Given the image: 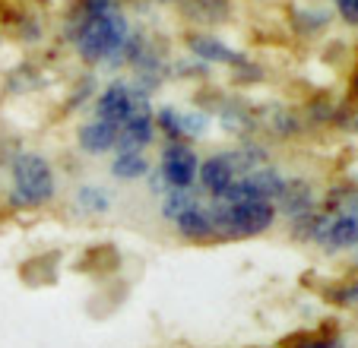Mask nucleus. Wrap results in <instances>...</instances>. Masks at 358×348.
<instances>
[{"label": "nucleus", "instance_id": "2eb2a0df", "mask_svg": "<svg viewBox=\"0 0 358 348\" xmlns=\"http://www.w3.org/2000/svg\"><path fill=\"white\" fill-rule=\"evenodd\" d=\"M200 200V196L194 194V187H171L162 194V219L165 222H175L178 215L184 212L187 206H194V203Z\"/></svg>", "mask_w": 358, "mask_h": 348}, {"label": "nucleus", "instance_id": "412c9836", "mask_svg": "<svg viewBox=\"0 0 358 348\" xmlns=\"http://www.w3.org/2000/svg\"><path fill=\"white\" fill-rule=\"evenodd\" d=\"M343 212H349V215H352V219H355V222H358V194H355V196H352V200H349V203H345V209H343Z\"/></svg>", "mask_w": 358, "mask_h": 348}, {"label": "nucleus", "instance_id": "1a4fd4ad", "mask_svg": "<svg viewBox=\"0 0 358 348\" xmlns=\"http://www.w3.org/2000/svg\"><path fill=\"white\" fill-rule=\"evenodd\" d=\"M76 143H80V149H83V152H89V155L115 152V146H117V124L105 121V117H95V121H89V124H83V127H80Z\"/></svg>", "mask_w": 358, "mask_h": 348}, {"label": "nucleus", "instance_id": "20e7f679", "mask_svg": "<svg viewBox=\"0 0 358 348\" xmlns=\"http://www.w3.org/2000/svg\"><path fill=\"white\" fill-rule=\"evenodd\" d=\"M140 114H152V101H149V89L130 86V82H111L99 92L95 99V117H105L111 124H127Z\"/></svg>", "mask_w": 358, "mask_h": 348}, {"label": "nucleus", "instance_id": "0eeeda50", "mask_svg": "<svg viewBox=\"0 0 358 348\" xmlns=\"http://www.w3.org/2000/svg\"><path fill=\"white\" fill-rule=\"evenodd\" d=\"M238 177L235 165H231L229 152H219V155H210L206 161H200V171H196V181H200V190L210 200H219L225 190L231 187V181Z\"/></svg>", "mask_w": 358, "mask_h": 348}, {"label": "nucleus", "instance_id": "4468645a", "mask_svg": "<svg viewBox=\"0 0 358 348\" xmlns=\"http://www.w3.org/2000/svg\"><path fill=\"white\" fill-rule=\"evenodd\" d=\"M73 200H76V206L89 215H101L111 209V196L105 194V187H99V184H83V187H76Z\"/></svg>", "mask_w": 358, "mask_h": 348}, {"label": "nucleus", "instance_id": "9b49d317", "mask_svg": "<svg viewBox=\"0 0 358 348\" xmlns=\"http://www.w3.org/2000/svg\"><path fill=\"white\" fill-rule=\"evenodd\" d=\"M311 209H314L311 184H304V181H289V177H285L282 194L276 196V212H282L285 219H298V215L311 212Z\"/></svg>", "mask_w": 358, "mask_h": 348}, {"label": "nucleus", "instance_id": "f257e3e1", "mask_svg": "<svg viewBox=\"0 0 358 348\" xmlns=\"http://www.w3.org/2000/svg\"><path fill=\"white\" fill-rule=\"evenodd\" d=\"M67 38L76 45V51L86 64L117 61L130 38V22L117 7H108L99 16H89V20L67 26Z\"/></svg>", "mask_w": 358, "mask_h": 348}, {"label": "nucleus", "instance_id": "a211bd4d", "mask_svg": "<svg viewBox=\"0 0 358 348\" xmlns=\"http://www.w3.org/2000/svg\"><path fill=\"white\" fill-rule=\"evenodd\" d=\"M292 348H343V339L339 335H314V339H304Z\"/></svg>", "mask_w": 358, "mask_h": 348}, {"label": "nucleus", "instance_id": "7ed1b4c3", "mask_svg": "<svg viewBox=\"0 0 358 348\" xmlns=\"http://www.w3.org/2000/svg\"><path fill=\"white\" fill-rule=\"evenodd\" d=\"M10 171H13V203L16 206L35 209V206L51 203V196H55V190H57V181H55V171H51L45 155H38V152L16 155Z\"/></svg>", "mask_w": 358, "mask_h": 348}, {"label": "nucleus", "instance_id": "aec40b11", "mask_svg": "<svg viewBox=\"0 0 358 348\" xmlns=\"http://www.w3.org/2000/svg\"><path fill=\"white\" fill-rule=\"evenodd\" d=\"M339 301H345V304H358V282H355V285L345 288L343 295H339Z\"/></svg>", "mask_w": 358, "mask_h": 348}, {"label": "nucleus", "instance_id": "6e6552de", "mask_svg": "<svg viewBox=\"0 0 358 348\" xmlns=\"http://www.w3.org/2000/svg\"><path fill=\"white\" fill-rule=\"evenodd\" d=\"M171 225L178 228V235L187 238V241H213L216 238V228H213V215H210V203L196 200L194 206H187L178 215Z\"/></svg>", "mask_w": 358, "mask_h": 348}, {"label": "nucleus", "instance_id": "f03ea898", "mask_svg": "<svg viewBox=\"0 0 358 348\" xmlns=\"http://www.w3.org/2000/svg\"><path fill=\"white\" fill-rule=\"evenodd\" d=\"M210 215L219 241H244L266 235L279 212L270 200H210Z\"/></svg>", "mask_w": 358, "mask_h": 348}, {"label": "nucleus", "instance_id": "f8f14e48", "mask_svg": "<svg viewBox=\"0 0 358 348\" xmlns=\"http://www.w3.org/2000/svg\"><path fill=\"white\" fill-rule=\"evenodd\" d=\"M190 51H194L196 61H210V64H244V57L238 51H231L229 45H222L219 38H213V35H190L187 38Z\"/></svg>", "mask_w": 358, "mask_h": 348}, {"label": "nucleus", "instance_id": "39448f33", "mask_svg": "<svg viewBox=\"0 0 358 348\" xmlns=\"http://www.w3.org/2000/svg\"><path fill=\"white\" fill-rule=\"evenodd\" d=\"M196 171H200V159H196L194 146H190L187 140L165 143L162 168H159V174L165 177L169 190L171 187H194V184H196Z\"/></svg>", "mask_w": 358, "mask_h": 348}, {"label": "nucleus", "instance_id": "9d476101", "mask_svg": "<svg viewBox=\"0 0 358 348\" xmlns=\"http://www.w3.org/2000/svg\"><path fill=\"white\" fill-rule=\"evenodd\" d=\"M152 140H156V121H152V114H140L117 127L115 152H143L146 146H152Z\"/></svg>", "mask_w": 358, "mask_h": 348}, {"label": "nucleus", "instance_id": "423d86ee", "mask_svg": "<svg viewBox=\"0 0 358 348\" xmlns=\"http://www.w3.org/2000/svg\"><path fill=\"white\" fill-rule=\"evenodd\" d=\"M314 244H320L324 250H345L358 244V222L349 212H320L317 228H314Z\"/></svg>", "mask_w": 358, "mask_h": 348}, {"label": "nucleus", "instance_id": "ddd939ff", "mask_svg": "<svg viewBox=\"0 0 358 348\" xmlns=\"http://www.w3.org/2000/svg\"><path fill=\"white\" fill-rule=\"evenodd\" d=\"M111 174L117 181H136V177L149 174V161L143 152H117L115 161H111Z\"/></svg>", "mask_w": 358, "mask_h": 348}, {"label": "nucleus", "instance_id": "f3484780", "mask_svg": "<svg viewBox=\"0 0 358 348\" xmlns=\"http://www.w3.org/2000/svg\"><path fill=\"white\" fill-rule=\"evenodd\" d=\"M108 7H115V0H76V7L70 10L67 26H73V22L89 20V16H99L101 10H108Z\"/></svg>", "mask_w": 358, "mask_h": 348}, {"label": "nucleus", "instance_id": "6ab92c4d", "mask_svg": "<svg viewBox=\"0 0 358 348\" xmlns=\"http://www.w3.org/2000/svg\"><path fill=\"white\" fill-rule=\"evenodd\" d=\"M339 10V16H343L349 26H358V0H333Z\"/></svg>", "mask_w": 358, "mask_h": 348}, {"label": "nucleus", "instance_id": "dca6fc26", "mask_svg": "<svg viewBox=\"0 0 358 348\" xmlns=\"http://www.w3.org/2000/svg\"><path fill=\"white\" fill-rule=\"evenodd\" d=\"M152 121H156V133H162L169 143L184 140L181 111H175V108H159V111H152Z\"/></svg>", "mask_w": 358, "mask_h": 348}]
</instances>
